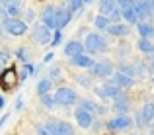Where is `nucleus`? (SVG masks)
Returning <instances> with one entry per match:
<instances>
[{
	"label": "nucleus",
	"instance_id": "nucleus-2",
	"mask_svg": "<svg viewBox=\"0 0 154 135\" xmlns=\"http://www.w3.org/2000/svg\"><path fill=\"white\" fill-rule=\"evenodd\" d=\"M125 88H121L119 84H115L111 80V82H103L102 86H98L96 88V94H98L100 98H103V100H121V98H127L125 96V92H123Z\"/></svg>",
	"mask_w": 154,
	"mask_h": 135
},
{
	"label": "nucleus",
	"instance_id": "nucleus-46",
	"mask_svg": "<svg viewBox=\"0 0 154 135\" xmlns=\"http://www.w3.org/2000/svg\"><path fill=\"white\" fill-rule=\"evenodd\" d=\"M6 120H8V116H4L2 120H0V129H2V124H4V121H6Z\"/></svg>",
	"mask_w": 154,
	"mask_h": 135
},
{
	"label": "nucleus",
	"instance_id": "nucleus-47",
	"mask_svg": "<svg viewBox=\"0 0 154 135\" xmlns=\"http://www.w3.org/2000/svg\"><path fill=\"white\" fill-rule=\"evenodd\" d=\"M2 67H4V65H2V63H0V75H2V72H4V69H2Z\"/></svg>",
	"mask_w": 154,
	"mask_h": 135
},
{
	"label": "nucleus",
	"instance_id": "nucleus-34",
	"mask_svg": "<svg viewBox=\"0 0 154 135\" xmlns=\"http://www.w3.org/2000/svg\"><path fill=\"white\" fill-rule=\"evenodd\" d=\"M10 51L8 49H0V63L2 65H8V61H10Z\"/></svg>",
	"mask_w": 154,
	"mask_h": 135
},
{
	"label": "nucleus",
	"instance_id": "nucleus-3",
	"mask_svg": "<svg viewBox=\"0 0 154 135\" xmlns=\"http://www.w3.org/2000/svg\"><path fill=\"white\" fill-rule=\"evenodd\" d=\"M55 98H57V104L63 106V108L74 106V104H78V100H80L78 94H76L72 88H68V86H60V88H57Z\"/></svg>",
	"mask_w": 154,
	"mask_h": 135
},
{
	"label": "nucleus",
	"instance_id": "nucleus-36",
	"mask_svg": "<svg viewBox=\"0 0 154 135\" xmlns=\"http://www.w3.org/2000/svg\"><path fill=\"white\" fill-rule=\"evenodd\" d=\"M35 135H53V133L47 129V125H37L35 127Z\"/></svg>",
	"mask_w": 154,
	"mask_h": 135
},
{
	"label": "nucleus",
	"instance_id": "nucleus-21",
	"mask_svg": "<svg viewBox=\"0 0 154 135\" xmlns=\"http://www.w3.org/2000/svg\"><path fill=\"white\" fill-rule=\"evenodd\" d=\"M111 108H113V112H115V114H119V116H125V114L129 112V100H127V98L115 100V102L111 104Z\"/></svg>",
	"mask_w": 154,
	"mask_h": 135
},
{
	"label": "nucleus",
	"instance_id": "nucleus-16",
	"mask_svg": "<svg viewBox=\"0 0 154 135\" xmlns=\"http://www.w3.org/2000/svg\"><path fill=\"white\" fill-rule=\"evenodd\" d=\"M105 31H107L109 35H113V37H119V39L127 37L129 35V24H121V22L119 24H111Z\"/></svg>",
	"mask_w": 154,
	"mask_h": 135
},
{
	"label": "nucleus",
	"instance_id": "nucleus-23",
	"mask_svg": "<svg viewBox=\"0 0 154 135\" xmlns=\"http://www.w3.org/2000/svg\"><path fill=\"white\" fill-rule=\"evenodd\" d=\"M94 26L98 27V30H107V27L111 26V20H109L105 14H98L94 18Z\"/></svg>",
	"mask_w": 154,
	"mask_h": 135
},
{
	"label": "nucleus",
	"instance_id": "nucleus-15",
	"mask_svg": "<svg viewBox=\"0 0 154 135\" xmlns=\"http://www.w3.org/2000/svg\"><path fill=\"white\" fill-rule=\"evenodd\" d=\"M113 82L119 84L121 88H131V86H135V76L127 75L123 71H115L113 72Z\"/></svg>",
	"mask_w": 154,
	"mask_h": 135
},
{
	"label": "nucleus",
	"instance_id": "nucleus-1",
	"mask_svg": "<svg viewBox=\"0 0 154 135\" xmlns=\"http://www.w3.org/2000/svg\"><path fill=\"white\" fill-rule=\"evenodd\" d=\"M84 45H86V53H90V55L107 51V39H105L102 34H98V31H90V34L86 35Z\"/></svg>",
	"mask_w": 154,
	"mask_h": 135
},
{
	"label": "nucleus",
	"instance_id": "nucleus-26",
	"mask_svg": "<svg viewBox=\"0 0 154 135\" xmlns=\"http://www.w3.org/2000/svg\"><path fill=\"white\" fill-rule=\"evenodd\" d=\"M143 114L148 121H154V102H148V104L143 106Z\"/></svg>",
	"mask_w": 154,
	"mask_h": 135
},
{
	"label": "nucleus",
	"instance_id": "nucleus-9",
	"mask_svg": "<svg viewBox=\"0 0 154 135\" xmlns=\"http://www.w3.org/2000/svg\"><path fill=\"white\" fill-rule=\"evenodd\" d=\"M133 124V120L129 116H115L105 124V127L111 129V131H123V129H129Z\"/></svg>",
	"mask_w": 154,
	"mask_h": 135
},
{
	"label": "nucleus",
	"instance_id": "nucleus-44",
	"mask_svg": "<svg viewBox=\"0 0 154 135\" xmlns=\"http://www.w3.org/2000/svg\"><path fill=\"white\" fill-rule=\"evenodd\" d=\"M146 65H148V71H150V72H154V59H150Z\"/></svg>",
	"mask_w": 154,
	"mask_h": 135
},
{
	"label": "nucleus",
	"instance_id": "nucleus-4",
	"mask_svg": "<svg viewBox=\"0 0 154 135\" xmlns=\"http://www.w3.org/2000/svg\"><path fill=\"white\" fill-rule=\"evenodd\" d=\"M31 39H33L37 45H47L53 41V30L45 24H35L33 30H31Z\"/></svg>",
	"mask_w": 154,
	"mask_h": 135
},
{
	"label": "nucleus",
	"instance_id": "nucleus-31",
	"mask_svg": "<svg viewBox=\"0 0 154 135\" xmlns=\"http://www.w3.org/2000/svg\"><path fill=\"white\" fill-rule=\"evenodd\" d=\"M119 71L127 72V75H131V76H137V65H127V63H123V65L119 67Z\"/></svg>",
	"mask_w": 154,
	"mask_h": 135
},
{
	"label": "nucleus",
	"instance_id": "nucleus-43",
	"mask_svg": "<svg viewBox=\"0 0 154 135\" xmlns=\"http://www.w3.org/2000/svg\"><path fill=\"white\" fill-rule=\"evenodd\" d=\"M53 59H55V53H49V55H45V57H43V63H51Z\"/></svg>",
	"mask_w": 154,
	"mask_h": 135
},
{
	"label": "nucleus",
	"instance_id": "nucleus-17",
	"mask_svg": "<svg viewBox=\"0 0 154 135\" xmlns=\"http://www.w3.org/2000/svg\"><path fill=\"white\" fill-rule=\"evenodd\" d=\"M121 12H123V20H127L129 26H133V24H139V22H140V20H139V14H137L135 4H131V6H127V8H121Z\"/></svg>",
	"mask_w": 154,
	"mask_h": 135
},
{
	"label": "nucleus",
	"instance_id": "nucleus-41",
	"mask_svg": "<svg viewBox=\"0 0 154 135\" xmlns=\"http://www.w3.org/2000/svg\"><path fill=\"white\" fill-rule=\"evenodd\" d=\"M59 75H60V71H59V69H53V71L49 72V79H51V80H55Z\"/></svg>",
	"mask_w": 154,
	"mask_h": 135
},
{
	"label": "nucleus",
	"instance_id": "nucleus-25",
	"mask_svg": "<svg viewBox=\"0 0 154 135\" xmlns=\"http://www.w3.org/2000/svg\"><path fill=\"white\" fill-rule=\"evenodd\" d=\"M51 86H53V80L51 79H41L37 82V94L41 96V94H47L51 90Z\"/></svg>",
	"mask_w": 154,
	"mask_h": 135
},
{
	"label": "nucleus",
	"instance_id": "nucleus-8",
	"mask_svg": "<svg viewBox=\"0 0 154 135\" xmlns=\"http://www.w3.org/2000/svg\"><path fill=\"white\" fill-rule=\"evenodd\" d=\"M88 71H90V76H94V79H107V76H111L115 72L113 71V65L109 61H100V63H96Z\"/></svg>",
	"mask_w": 154,
	"mask_h": 135
},
{
	"label": "nucleus",
	"instance_id": "nucleus-27",
	"mask_svg": "<svg viewBox=\"0 0 154 135\" xmlns=\"http://www.w3.org/2000/svg\"><path fill=\"white\" fill-rule=\"evenodd\" d=\"M16 57H18V61H22V63H27L29 61V49L27 47H20L18 51H16Z\"/></svg>",
	"mask_w": 154,
	"mask_h": 135
},
{
	"label": "nucleus",
	"instance_id": "nucleus-19",
	"mask_svg": "<svg viewBox=\"0 0 154 135\" xmlns=\"http://www.w3.org/2000/svg\"><path fill=\"white\" fill-rule=\"evenodd\" d=\"M137 30H139L140 37H148V39L154 37V26L148 24V22H139V24H137Z\"/></svg>",
	"mask_w": 154,
	"mask_h": 135
},
{
	"label": "nucleus",
	"instance_id": "nucleus-14",
	"mask_svg": "<svg viewBox=\"0 0 154 135\" xmlns=\"http://www.w3.org/2000/svg\"><path fill=\"white\" fill-rule=\"evenodd\" d=\"M80 53H86V45L82 41H78V39H72V41H68L64 45V55L70 59V57H76L80 55Z\"/></svg>",
	"mask_w": 154,
	"mask_h": 135
},
{
	"label": "nucleus",
	"instance_id": "nucleus-12",
	"mask_svg": "<svg viewBox=\"0 0 154 135\" xmlns=\"http://www.w3.org/2000/svg\"><path fill=\"white\" fill-rule=\"evenodd\" d=\"M72 14L74 12L70 10L68 6H63V8H57V30H63L70 24L72 20Z\"/></svg>",
	"mask_w": 154,
	"mask_h": 135
},
{
	"label": "nucleus",
	"instance_id": "nucleus-22",
	"mask_svg": "<svg viewBox=\"0 0 154 135\" xmlns=\"http://www.w3.org/2000/svg\"><path fill=\"white\" fill-rule=\"evenodd\" d=\"M29 75H37V67L31 63H23L22 69H20V80H26Z\"/></svg>",
	"mask_w": 154,
	"mask_h": 135
},
{
	"label": "nucleus",
	"instance_id": "nucleus-29",
	"mask_svg": "<svg viewBox=\"0 0 154 135\" xmlns=\"http://www.w3.org/2000/svg\"><path fill=\"white\" fill-rule=\"evenodd\" d=\"M84 4H86L84 0H68V4H66V6L70 8L72 12H80V10H82V6H84Z\"/></svg>",
	"mask_w": 154,
	"mask_h": 135
},
{
	"label": "nucleus",
	"instance_id": "nucleus-30",
	"mask_svg": "<svg viewBox=\"0 0 154 135\" xmlns=\"http://www.w3.org/2000/svg\"><path fill=\"white\" fill-rule=\"evenodd\" d=\"M109 20H111V24H119L121 20H123V12H121V8H117V10H113L111 14L107 16Z\"/></svg>",
	"mask_w": 154,
	"mask_h": 135
},
{
	"label": "nucleus",
	"instance_id": "nucleus-6",
	"mask_svg": "<svg viewBox=\"0 0 154 135\" xmlns=\"http://www.w3.org/2000/svg\"><path fill=\"white\" fill-rule=\"evenodd\" d=\"M47 129L53 135H74V127L68 121H60V120H47L45 121Z\"/></svg>",
	"mask_w": 154,
	"mask_h": 135
},
{
	"label": "nucleus",
	"instance_id": "nucleus-35",
	"mask_svg": "<svg viewBox=\"0 0 154 135\" xmlns=\"http://www.w3.org/2000/svg\"><path fill=\"white\" fill-rule=\"evenodd\" d=\"M60 39H63V30H55V34H53V41L51 45L55 47V45H59L60 43Z\"/></svg>",
	"mask_w": 154,
	"mask_h": 135
},
{
	"label": "nucleus",
	"instance_id": "nucleus-52",
	"mask_svg": "<svg viewBox=\"0 0 154 135\" xmlns=\"http://www.w3.org/2000/svg\"><path fill=\"white\" fill-rule=\"evenodd\" d=\"M133 135H137V133H133Z\"/></svg>",
	"mask_w": 154,
	"mask_h": 135
},
{
	"label": "nucleus",
	"instance_id": "nucleus-51",
	"mask_svg": "<svg viewBox=\"0 0 154 135\" xmlns=\"http://www.w3.org/2000/svg\"><path fill=\"white\" fill-rule=\"evenodd\" d=\"M152 84H154V79H152Z\"/></svg>",
	"mask_w": 154,
	"mask_h": 135
},
{
	"label": "nucleus",
	"instance_id": "nucleus-18",
	"mask_svg": "<svg viewBox=\"0 0 154 135\" xmlns=\"http://www.w3.org/2000/svg\"><path fill=\"white\" fill-rule=\"evenodd\" d=\"M98 8H100V14L109 16L113 10H117V8H119V4H117V0H100Z\"/></svg>",
	"mask_w": 154,
	"mask_h": 135
},
{
	"label": "nucleus",
	"instance_id": "nucleus-13",
	"mask_svg": "<svg viewBox=\"0 0 154 135\" xmlns=\"http://www.w3.org/2000/svg\"><path fill=\"white\" fill-rule=\"evenodd\" d=\"M70 65L72 67H80V69H92L96 63H94L90 53H80L76 57H70Z\"/></svg>",
	"mask_w": 154,
	"mask_h": 135
},
{
	"label": "nucleus",
	"instance_id": "nucleus-42",
	"mask_svg": "<svg viewBox=\"0 0 154 135\" xmlns=\"http://www.w3.org/2000/svg\"><path fill=\"white\" fill-rule=\"evenodd\" d=\"M14 108H16V110H22V108H23V100H22V96H18V100H16Z\"/></svg>",
	"mask_w": 154,
	"mask_h": 135
},
{
	"label": "nucleus",
	"instance_id": "nucleus-10",
	"mask_svg": "<svg viewBox=\"0 0 154 135\" xmlns=\"http://www.w3.org/2000/svg\"><path fill=\"white\" fill-rule=\"evenodd\" d=\"M41 22L49 26L51 30H57V8L53 4H45L41 10Z\"/></svg>",
	"mask_w": 154,
	"mask_h": 135
},
{
	"label": "nucleus",
	"instance_id": "nucleus-33",
	"mask_svg": "<svg viewBox=\"0 0 154 135\" xmlns=\"http://www.w3.org/2000/svg\"><path fill=\"white\" fill-rule=\"evenodd\" d=\"M146 124H150V121H148L146 117H144L143 110H140V112L137 114V125H139V127H144V125H146Z\"/></svg>",
	"mask_w": 154,
	"mask_h": 135
},
{
	"label": "nucleus",
	"instance_id": "nucleus-50",
	"mask_svg": "<svg viewBox=\"0 0 154 135\" xmlns=\"http://www.w3.org/2000/svg\"><path fill=\"white\" fill-rule=\"evenodd\" d=\"M0 35H2V27H0Z\"/></svg>",
	"mask_w": 154,
	"mask_h": 135
},
{
	"label": "nucleus",
	"instance_id": "nucleus-49",
	"mask_svg": "<svg viewBox=\"0 0 154 135\" xmlns=\"http://www.w3.org/2000/svg\"><path fill=\"white\" fill-rule=\"evenodd\" d=\"M150 133H152V135H154V125H152V127H150Z\"/></svg>",
	"mask_w": 154,
	"mask_h": 135
},
{
	"label": "nucleus",
	"instance_id": "nucleus-5",
	"mask_svg": "<svg viewBox=\"0 0 154 135\" xmlns=\"http://www.w3.org/2000/svg\"><path fill=\"white\" fill-rule=\"evenodd\" d=\"M2 26H4V30H6L10 35H14V37H22V35L27 34V22H26V20L8 18L6 22L2 24Z\"/></svg>",
	"mask_w": 154,
	"mask_h": 135
},
{
	"label": "nucleus",
	"instance_id": "nucleus-32",
	"mask_svg": "<svg viewBox=\"0 0 154 135\" xmlns=\"http://www.w3.org/2000/svg\"><path fill=\"white\" fill-rule=\"evenodd\" d=\"M78 106H80V108L90 110V112H96V108H98V104L92 102V100H78Z\"/></svg>",
	"mask_w": 154,
	"mask_h": 135
},
{
	"label": "nucleus",
	"instance_id": "nucleus-39",
	"mask_svg": "<svg viewBox=\"0 0 154 135\" xmlns=\"http://www.w3.org/2000/svg\"><path fill=\"white\" fill-rule=\"evenodd\" d=\"M117 4H119V8H127L131 4H135V0H117Z\"/></svg>",
	"mask_w": 154,
	"mask_h": 135
},
{
	"label": "nucleus",
	"instance_id": "nucleus-11",
	"mask_svg": "<svg viewBox=\"0 0 154 135\" xmlns=\"http://www.w3.org/2000/svg\"><path fill=\"white\" fill-rule=\"evenodd\" d=\"M74 117H76V124H78L82 129L92 127V124H94V116H92V112H90V110H86V108H80V106L76 108Z\"/></svg>",
	"mask_w": 154,
	"mask_h": 135
},
{
	"label": "nucleus",
	"instance_id": "nucleus-40",
	"mask_svg": "<svg viewBox=\"0 0 154 135\" xmlns=\"http://www.w3.org/2000/svg\"><path fill=\"white\" fill-rule=\"evenodd\" d=\"M33 18H35V12L33 10H27L26 12V20H27V22H33Z\"/></svg>",
	"mask_w": 154,
	"mask_h": 135
},
{
	"label": "nucleus",
	"instance_id": "nucleus-28",
	"mask_svg": "<svg viewBox=\"0 0 154 135\" xmlns=\"http://www.w3.org/2000/svg\"><path fill=\"white\" fill-rule=\"evenodd\" d=\"M6 10H8V16H10V18H20V14H22V4L6 6Z\"/></svg>",
	"mask_w": 154,
	"mask_h": 135
},
{
	"label": "nucleus",
	"instance_id": "nucleus-20",
	"mask_svg": "<svg viewBox=\"0 0 154 135\" xmlns=\"http://www.w3.org/2000/svg\"><path fill=\"white\" fill-rule=\"evenodd\" d=\"M139 51L143 53V55H154V43H152V39L140 37L139 39Z\"/></svg>",
	"mask_w": 154,
	"mask_h": 135
},
{
	"label": "nucleus",
	"instance_id": "nucleus-24",
	"mask_svg": "<svg viewBox=\"0 0 154 135\" xmlns=\"http://www.w3.org/2000/svg\"><path fill=\"white\" fill-rule=\"evenodd\" d=\"M39 100H41V104L43 106H45V108H55V106H59V104H57V98H55V94H49V92H47V94H41V96H39Z\"/></svg>",
	"mask_w": 154,
	"mask_h": 135
},
{
	"label": "nucleus",
	"instance_id": "nucleus-7",
	"mask_svg": "<svg viewBox=\"0 0 154 135\" xmlns=\"http://www.w3.org/2000/svg\"><path fill=\"white\" fill-rule=\"evenodd\" d=\"M20 76H18V71H16L14 67H6L4 69V72L0 75V86H2L4 90H12L18 84Z\"/></svg>",
	"mask_w": 154,
	"mask_h": 135
},
{
	"label": "nucleus",
	"instance_id": "nucleus-38",
	"mask_svg": "<svg viewBox=\"0 0 154 135\" xmlns=\"http://www.w3.org/2000/svg\"><path fill=\"white\" fill-rule=\"evenodd\" d=\"M78 82L82 84L84 88H92V84H90V79H88V76H80V79H78Z\"/></svg>",
	"mask_w": 154,
	"mask_h": 135
},
{
	"label": "nucleus",
	"instance_id": "nucleus-37",
	"mask_svg": "<svg viewBox=\"0 0 154 135\" xmlns=\"http://www.w3.org/2000/svg\"><path fill=\"white\" fill-rule=\"evenodd\" d=\"M10 18V16H8V10H6V6H2V4H0V22H6V20Z\"/></svg>",
	"mask_w": 154,
	"mask_h": 135
},
{
	"label": "nucleus",
	"instance_id": "nucleus-48",
	"mask_svg": "<svg viewBox=\"0 0 154 135\" xmlns=\"http://www.w3.org/2000/svg\"><path fill=\"white\" fill-rule=\"evenodd\" d=\"M84 2H86V4H90V2H94V0H84Z\"/></svg>",
	"mask_w": 154,
	"mask_h": 135
},
{
	"label": "nucleus",
	"instance_id": "nucleus-45",
	"mask_svg": "<svg viewBox=\"0 0 154 135\" xmlns=\"http://www.w3.org/2000/svg\"><path fill=\"white\" fill-rule=\"evenodd\" d=\"M4 106H6V100H4V98H2V94H0V110H2Z\"/></svg>",
	"mask_w": 154,
	"mask_h": 135
}]
</instances>
